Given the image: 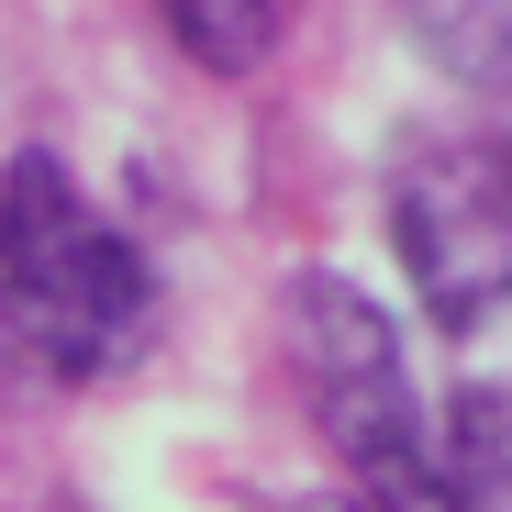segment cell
<instances>
[{
	"mask_svg": "<svg viewBox=\"0 0 512 512\" xmlns=\"http://www.w3.org/2000/svg\"><path fill=\"white\" fill-rule=\"evenodd\" d=\"M156 323V279L134 234L67 179L56 156L0 167V379L90 390Z\"/></svg>",
	"mask_w": 512,
	"mask_h": 512,
	"instance_id": "cell-1",
	"label": "cell"
},
{
	"mask_svg": "<svg viewBox=\"0 0 512 512\" xmlns=\"http://www.w3.org/2000/svg\"><path fill=\"white\" fill-rule=\"evenodd\" d=\"M279 334H290V379L312 435L346 457V479L368 490V512H446V468L423 435V401L401 368V334L357 279H290L279 290Z\"/></svg>",
	"mask_w": 512,
	"mask_h": 512,
	"instance_id": "cell-2",
	"label": "cell"
},
{
	"mask_svg": "<svg viewBox=\"0 0 512 512\" xmlns=\"http://www.w3.org/2000/svg\"><path fill=\"white\" fill-rule=\"evenodd\" d=\"M390 256L412 301L457 334L512 312V134L501 123L423 134L390 167Z\"/></svg>",
	"mask_w": 512,
	"mask_h": 512,
	"instance_id": "cell-3",
	"label": "cell"
},
{
	"mask_svg": "<svg viewBox=\"0 0 512 512\" xmlns=\"http://www.w3.org/2000/svg\"><path fill=\"white\" fill-rule=\"evenodd\" d=\"M390 12L423 45V67H446L457 90L512 101V0H390Z\"/></svg>",
	"mask_w": 512,
	"mask_h": 512,
	"instance_id": "cell-4",
	"label": "cell"
},
{
	"mask_svg": "<svg viewBox=\"0 0 512 512\" xmlns=\"http://www.w3.org/2000/svg\"><path fill=\"white\" fill-rule=\"evenodd\" d=\"M167 23H179V45L201 67H256L268 56V0H156Z\"/></svg>",
	"mask_w": 512,
	"mask_h": 512,
	"instance_id": "cell-5",
	"label": "cell"
},
{
	"mask_svg": "<svg viewBox=\"0 0 512 512\" xmlns=\"http://www.w3.org/2000/svg\"><path fill=\"white\" fill-rule=\"evenodd\" d=\"M323 512H346V501H323Z\"/></svg>",
	"mask_w": 512,
	"mask_h": 512,
	"instance_id": "cell-6",
	"label": "cell"
}]
</instances>
